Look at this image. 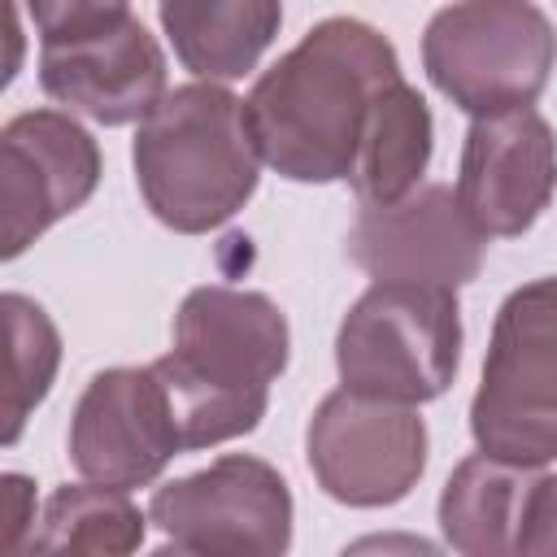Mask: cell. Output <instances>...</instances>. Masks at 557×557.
<instances>
[{
  "instance_id": "1",
  "label": "cell",
  "mask_w": 557,
  "mask_h": 557,
  "mask_svg": "<svg viewBox=\"0 0 557 557\" xmlns=\"http://www.w3.org/2000/svg\"><path fill=\"white\" fill-rule=\"evenodd\" d=\"M396 78H405L396 48L370 22H318L244 100L261 161L292 183L348 178L370 109Z\"/></svg>"
},
{
  "instance_id": "2",
  "label": "cell",
  "mask_w": 557,
  "mask_h": 557,
  "mask_svg": "<svg viewBox=\"0 0 557 557\" xmlns=\"http://www.w3.org/2000/svg\"><path fill=\"white\" fill-rule=\"evenodd\" d=\"M287 318L261 292L222 283L191 287L174 318V348L152 361L183 453L248 435L287 366Z\"/></svg>"
},
{
  "instance_id": "3",
  "label": "cell",
  "mask_w": 557,
  "mask_h": 557,
  "mask_svg": "<svg viewBox=\"0 0 557 557\" xmlns=\"http://www.w3.org/2000/svg\"><path fill=\"white\" fill-rule=\"evenodd\" d=\"M135 183L152 218L178 235L231 222L261 178V148L244 100L209 78L157 100L135 131Z\"/></svg>"
},
{
  "instance_id": "4",
  "label": "cell",
  "mask_w": 557,
  "mask_h": 557,
  "mask_svg": "<svg viewBox=\"0 0 557 557\" xmlns=\"http://www.w3.org/2000/svg\"><path fill=\"white\" fill-rule=\"evenodd\" d=\"M461 361V309L453 287L370 283L335 335L339 387L422 405L448 392Z\"/></svg>"
},
{
  "instance_id": "5",
  "label": "cell",
  "mask_w": 557,
  "mask_h": 557,
  "mask_svg": "<svg viewBox=\"0 0 557 557\" xmlns=\"http://www.w3.org/2000/svg\"><path fill=\"white\" fill-rule=\"evenodd\" d=\"M470 435L518 466L557 461V274L513 287L496 309Z\"/></svg>"
},
{
  "instance_id": "6",
  "label": "cell",
  "mask_w": 557,
  "mask_h": 557,
  "mask_svg": "<svg viewBox=\"0 0 557 557\" xmlns=\"http://www.w3.org/2000/svg\"><path fill=\"white\" fill-rule=\"evenodd\" d=\"M557 65V30L535 0H453L422 30V70L461 113L535 104Z\"/></svg>"
},
{
  "instance_id": "7",
  "label": "cell",
  "mask_w": 557,
  "mask_h": 557,
  "mask_svg": "<svg viewBox=\"0 0 557 557\" xmlns=\"http://www.w3.org/2000/svg\"><path fill=\"white\" fill-rule=\"evenodd\" d=\"M305 457L318 487L352 509L405 500L426 470V426L413 405L331 392L309 418Z\"/></svg>"
},
{
  "instance_id": "8",
  "label": "cell",
  "mask_w": 557,
  "mask_h": 557,
  "mask_svg": "<svg viewBox=\"0 0 557 557\" xmlns=\"http://www.w3.org/2000/svg\"><path fill=\"white\" fill-rule=\"evenodd\" d=\"M148 518L187 553H287L292 544V492L270 461L248 453L157 487Z\"/></svg>"
},
{
  "instance_id": "9",
  "label": "cell",
  "mask_w": 557,
  "mask_h": 557,
  "mask_svg": "<svg viewBox=\"0 0 557 557\" xmlns=\"http://www.w3.org/2000/svg\"><path fill=\"white\" fill-rule=\"evenodd\" d=\"M100 183V148L61 109H26L0 131V209L4 261L22 257L48 226L91 200Z\"/></svg>"
},
{
  "instance_id": "10",
  "label": "cell",
  "mask_w": 557,
  "mask_h": 557,
  "mask_svg": "<svg viewBox=\"0 0 557 557\" xmlns=\"http://www.w3.org/2000/svg\"><path fill=\"white\" fill-rule=\"evenodd\" d=\"M348 261L374 283L461 287L483 270L487 235L444 183H422L392 205H361L348 226Z\"/></svg>"
},
{
  "instance_id": "11",
  "label": "cell",
  "mask_w": 557,
  "mask_h": 557,
  "mask_svg": "<svg viewBox=\"0 0 557 557\" xmlns=\"http://www.w3.org/2000/svg\"><path fill=\"white\" fill-rule=\"evenodd\" d=\"M183 453L170 396L152 366L91 374L70 418V461L104 487H148Z\"/></svg>"
},
{
  "instance_id": "12",
  "label": "cell",
  "mask_w": 557,
  "mask_h": 557,
  "mask_svg": "<svg viewBox=\"0 0 557 557\" xmlns=\"http://www.w3.org/2000/svg\"><path fill=\"white\" fill-rule=\"evenodd\" d=\"M457 200L487 239H509L535 226L557 191V135L531 109L479 113L461 144Z\"/></svg>"
},
{
  "instance_id": "13",
  "label": "cell",
  "mask_w": 557,
  "mask_h": 557,
  "mask_svg": "<svg viewBox=\"0 0 557 557\" xmlns=\"http://www.w3.org/2000/svg\"><path fill=\"white\" fill-rule=\"evenodd\" d=\"M39 87L48 100L100 126L144 122L165 96V52L139 17L39 52Z\"/></svg>"
},
{
  "instance_id": "14",
  "label": "cell",
  "mask_w": 557,
  "mask_h": 557,
  "mask_svg": "<svg viewBox=\"0 0 557 557\" xmlns=\"http://www.w3.org/2000/svg\"><path fill=\"white\" fill-rule=\"evenodd\" d=\"M540 466H518L492 453H470L457 461L440 492V531L448 548L466 557H500L518 553L527 496Z\"/></svg>"
},
{
  "instance_id": "15",
  "label": "cell",
  "mask_w": 557,
  "mask_h": 557,
  "mask_svg": "<svg viewBox=\"0 0 557 557\" xmlns=\"http://www.w3.org/2000/svg\"><path fill=\"white\" fill-rule=\"evenodd\" d=\"M183 70L231 83L257 70L283 22V0H157Z\"/></svg>"
},
{
  "instance_id": "16",
  "label": "cell",
  "mask_w": 557,
  "mask_h": 557,
  "mask_svg": "<svg viewBox=\"0 0 557 557\" xmlns=\"http://www.w3.org/2000/svg\"><path fill=\"white\" fill-rule=\"evenodd\" d=\"M431 109L426 100L405 83H387L370 109V122L361 131V148L352 161V191L361 205H392L409 196L431 161Z\"/></svg>"
},
{
  "instance_id": "17",
  "label": "cell",
  "mask_w": 557,
  "mask_h": 557,
  "mask_svg": "<svg viewBox=\"0 0 557 557\" xmlns=\"http://www.w3.org/2000/svg\"><path fill=\"white\" fill-rule=\"evenodd\" d=\"M144 513L122 487L65 483L44 500L39 531H30V553H131L144 540Z\"/></svg>"
},
{
  "instance_id": "18",
  "label": "cell",
  "mask_w": 557,
  "mask_h": 557,
  "mask_svg": "<svg viewBox=\"0 0 557 557\" xmlns=\"http://www.w3.org/2000/svg\"><path fill=\"white\" fill-rule=\"evenodd\" d=\"M4 335H9V396H4V444H17L30 409L48 396L61 366V335L52 318L22 292H4Z\"/></svg>"
},
{
  "instance_id": "19",
  "label": "cell",
  "mask_w": 557,
  "mask_h": 557,
  "mask_svg": "<svg viewBox=\"0 0 557 557\" xmlns=\"http://www.w3.org/2000/svg\"><path fill=\"white\" fill-rule=\"evenodd\" d=\"M44 48L104 35L131 17V0H26Z\"/></svg>"
},
{
  "instance_id": "20",
  "label": "cell",
  "mask_w": 557,
  "mask_h": 557,
  "mask_svg": "<svg viewBox=\"0 0 557 557\" xmlns=\"http://www.w3.org/2000/svg\"><path fill=\"white\" fill-rule=\"evenodd\" d=\"M518 553H557V474H535Z\"/></svg>"
},
{
  "instance_id": "21",
  "label": "cell",
  "mask_w": 557,
  "mask_h": 557,
  "mask_svg": "<svg viewBox=\"0 0 557 557\" xmlns=\"http://www.w3.org/2000/svg\"><path fill=\"white\" fill-rule=\"evenodd\" d=\"M0 505H4V548H26L22 531L35 522V487L22 474H4L0 479Z\"/></svg>"
}]
</instances>
